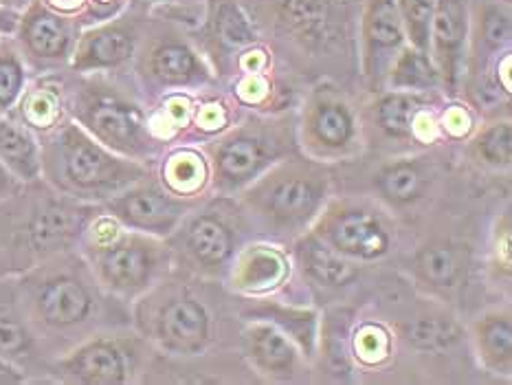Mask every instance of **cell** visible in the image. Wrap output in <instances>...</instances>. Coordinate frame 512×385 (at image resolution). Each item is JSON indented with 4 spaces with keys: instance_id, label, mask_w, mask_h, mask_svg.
<instances>
[{
    "instance_id": "cell-3",
    "label": "cell",
    "mask_w": 512,
    "mask_h": 385,
    "mask_svg": "<svg viewBox=\"0 0 512 385\" xmlns=\"http://www.w3.org/2000/svg\"><path fill=\"white\" fill-rule=\"evenodd\" d=\"M163 256L159 242L141 234H113L88 249L99 284L126 297L148 289L161 271Z\"/></svg>"
},
{
    "instance_id": "cell-31",
    "label": "cell",
    "mask_w": 512,
    "mask_h": 385,
    "mask_svg": "<svg viewBox=\"0 0 512 385\" xmlns=\"http://www.w3.org/2000/svg\"><path fill=\"white\" fill-rule=\"evenodd\" d=\"M25 84V71L11 51L0 53V110H7L16 104Z\"/></svg>"
},
{
    "instance_id": "cell-32",
    "label": "cell",
    "mask_w": 512,
    "mask_h": 385,
    "mask_svg": "<svg viewBox=\"0 0 512 385\" xmlns=\"http://www.w3.org/2000/svg\"><path fill=\"white\" fill-rule=\"evenodd\" d=\"M486 36L493 42H502L508 38V20L499 14L488 16L486 20Z\"/></svg>"
},
{
    "instance_id": "cell-11",
    "label": "cell",
    "mask_w": 512,
    "mask_h": 385,
    "mask_svg": "<svg viewBox=\"0 0 512 385\" xmlns=\"http://www.w3.org/2000/svg\"><path fill=\"white\" fill-rule=\"evenodd\" d=\"M304 139L319 154H343L356 139L350 106L337 95H315L304 115Z\"/></svg>"
},
{
    "instance_id": "cell-16",
    "label": "cell",
    "mask_w": 512,
    "mask_h": 385,
    "mask_svg": "<svg viewBox=\"0 0 512 385\" xmlns=\"http://www.w3.org/2000/svg\"><path fill=\"white\" fill-rule=\"evenodd\" d=\"M22 42L33 58L58 60L69 51L71 36L66 22L42 5H33L22 20Z\"/></svg>"
},
{
    "instance_id": "cell-17",
    "label": "cell",
    "mask_w": 512,
    "mask_h": 385,
    "mask_svg": "<svg viewBox=\"0 0 512 385\" xmlns=\"http://www.w3.org/2000/svg\"><path fill=\"white\" fill-rule=\"evenodd\" d=\"M475 346L488 370L510 372L512 366V324L508 313H488L475 322Z\"/></svg>"
},
{
    "instance_id": "cell-7",
    "label": "cell",
    "mask_w": 512,
    "mask_h": 385,
    "mask_svg": "<svg viewBox=\"0 0 512 385\" xmlns=\"http://www.w3.org/2000/svg\"><path fill=\"white\" fill-rule=\"evenodd\" d=\"M317 238L328 242L332 251L341 253V256L359 260L383 258L392 245V234H389L383 218L372 209L352 203L332 205L321 216Z\"/></svg>"
},
{
    "instance_id": "cell-6",
    "label": "cell",
    "mask_w": 512,
    "mask_h": 385,
    "mask_svg": "<svg viewBox=\"0 0 512 385\" xmlns=\"http://www.w3.org/2000/svg\"><path fill=\"white\" fill-rule=\"evenodd\" d=\"M286 137L269 126H240L211 146L214 179L222 190H236L258 179L284 154Z\"/></svg>"
},
{
    "instance_id": "cell-1",
    "label": "cell",
    "mask_w": 512,
    "mask_h": 385,
    "mask_svg": "<svg viewBox=\"0 0 512 385\" xmlns=\"http://www.w3.org/2000/svg\"><path fill=\"white\" fill-rule=\"evenodd\" d=\"M44 170L51 183L73 196H115L146 179V168L115 157L80 126L66 124L44 148Z\"/></svg>"
},
{
    "instance_id": "cell-15",
    "label": "cell",
    "mask_w": 512,
    "mask_h": 385,
    "mask_svg": "<svg viewBox=\"0 0 512 385\" xmlns=\"http://www.w3.org/2000/svg\"><path fill=\"white\" fill-rule=\"evenodd\" d=\"M185 249L198 267H222L233 253V234L220 218L203 214L185 229Z\"/></svg>"
},
{
    "instance_id": "cell-23",
    "label": "cell",
    "mask_w": 512,
    "mask_h": 385,
    "mask_svg": "<svg viewBox=\"0 0 512 385\" xmlns=\"http://www.w3.org/2000/svg\"><path fill=\"white\" fill-rule=\"evenodd\" d=\"M440 82L438 66L429 60V51L416 47L400 49L389 69V84L405 91H427Z\"/></svg>"
},
{
    "instance_id": "cell-21",
    "label": "cell",
    "mask_w": 512,
    "mask_h": 385,
    "mask_svg": "<svg viewBox=\"0 0 512 385\" xmlns=\"http://www.w3.org/2000/svg\"><path fill=\"white\" fill-rule=\"evenodd\" d=\"M284 275L286 262L280 253L266 247H253L238 262L236 286L244 291H264L280 284Z\"/></svg>"
},
{
    "instance_id": "cell-34",
    "label": "cell",
    "mask_w": 512,
    "mask_h": 385,
    "mask_svg": "<svg viewBox=\"0 0 512 385\" xmlns=\"http://www.w3.org/2000/svg\"><path fill=\"white\" fill-rule=\"evenodd\" d=\"M16 381H20L18 374L3 368V363H0V383H16Z\"/></svg>"
},
{
    "instance_id": "cell-25",
    "label": "cell",
    "mask_w": 512,
    "mask_h": 385,
    "mask_svg": "<svg viewBox=\"0 0 512 385\" xmlns=\"http://www.w3.org/2000/svg\"><path fill=\"white\" fill-rule=\"evenodd\" d=\"M299 253H302V260L306 264L308 273L321 284L343 286L356 278V271L352 264L345 262L341 258V253L337 256L335 251L328 249L319 238L306 240V245L299 249Z\"/></svg>"
},
{
    "instance_id": "cell-2",
    "label": "cell",
    "mask_w": 512,
    "mask_h": 385,
    "mask_svg": "<svg viewBox=\"0 0 512 385\" xmlns=\"http://www.w3.org/2000/svg\"><path fill=\"white\" fill-rule=\"evenodd\" d=\"M328 192L326 172L310 163L288 161L255 183L247 192L251 212L275 229L302 227L313 218Z\"/></svg>"
},
{
    "instance_id": "cell-30",
    "label": "cell",
    "mask_w": 512,
    "mask_h": 385,
    "mask_svg": "<svg viewBox=\"0 0 512 385\" xmlns=\"http://www.w3.org/2000/svg\"><path fill=\"white\" fill-rule=\"evenodd\" d=\"M33 346V337L22 317L7 304H0V357H25Z\"/></svg>"
},
{
    "instance_id": "cell-28",
    "label": "cell",
    "mask_w": 512,
    "mask_h": 385,
    "mask_svg": "<svg viewBox=\"0 0 512 385\" xmlns=\"http://www.w3.org/2000/svg\"><path fill=\"white\" fill-rule=\"evenodd\" d=\"M475 157L493 168H508L512 161V135L508 121L484 128L473 141Z\"/></svg>"
},
{
    "instance_id": "cell-12",
    "label": "cell",
    "mask_w": 512,
    "mask_h": 385,
    "mask_svg": "<svg viewBox=\"0 0 512 385\" xmlns=\"http://www.w3.org/2000/svg\"><path fill=\"white\" fill-rule=\"evenodd\" d=\"M62 377L88 385H117L128 381V352L117 341L93 339L58 363Z\"/></svg>"
},
{
    "instance_id": "cell-29",
    "label": "cell",
    "mask_w": 512,
    "mask_h": 385,
    "mask_svg": "<svg viewBox=\"0 0 512 385\" xmlns=\"http://www.w3.org/2000/svg\"><path fill=\"white\" fill-rule=\"evenodd\" d=\"M396 7L411 47L429 51V31L436 0H396Z\"/></svg>"
},
{
    "instance_id": "cell-24",
    "label": "cell",
    "mask_w": 512,
    "mask_h": 385,
    "mask_svg": "<svg viewBox=\"0 0 512 385\" xmlns=\"http://www.w3.org/2000/svg\"><path fill=\"white\" fill-rule=\"evenodd\" d=\"M80 227V216L75 209L51 205L33 218L29 227V238L38 249H55L62 247L66 240L73 238L75 229Z\"/></svg>"
},
{
    "instance_id": "cell-26",
    "label": "cell",
    "mask_w": 512,
    "mask_h": 385,
    "mask_svg": "<svg viewBox=\"0 0 512 385\" xmlns=\"http://www.w3.org/2000/svg\"><path fill=\"white\" fill-rule=\"evenodd\" d=\"M425 172L414 161H398L378 174V190L394 205H407L425 192Z\"/></svg>"
},
{
    "instance_id": "cell-4",
    "label": "cell",
    "mask_w": 512,
    "mask_h": 385,
    "mask_svg": "<svg viewBox=\"0 0 512 385\" xmlns=\"http://www.w3.org/2000/svg\"><path fill=\"white\" fill-rule=\"evenodd\" d=\"M27 308L38 324L51 330L82 326L95 313L93 286L75 269H42L25 282Z\"/></svg>"
},
{
    "instance_id": "cell-5",
    "label": "cell",
    "mask_w": 512,
    "mask_h": 385,
    "mask_svg": "<svg viewBox=\"0 0 512 385\" xmlns=\"http://www.w3.org/2000/svg\"><path fill=\"white\" fill-rule=\"evenodd\" d=\"M75 115L106 148L128 157H143L152 150V139L139 110L108 88H86L75 99Z\"/></svg>"
},
{
    "instance_id": "cell-14",
    "label": "cell",
    "mask_w": 512,
    "mask_h": 385,
    "mask_svg": "<svg viewBox=\"0 0 512 385\" xmlns=\"http://www.w3.org/2000/svg\"><path fill=\"white\" fill-rule=\"evenodd\" d=\"M132 51H135L132 31L121 25H108L86 33L75 51L73 64L80 71L106 69V66H115L128 60Z\"/></svg>"
},
{
    "instance_id": "cell-35",
    "label": "cell",
    "mask_w": 512,
    "mask_h": 385,
    "mask_svg": "<svg viewBox=\"0 0 512 385\" xmlns=\"http://www.w3.org/2000/svg\"><path fill=\"white\" fill-rule=\"evenodd\" d=\"M51 3L55 5V7H62V9H71V7H75V5H80L82 0H51Z\"/></svg>"
},
{
    "instance_id": "cell-9",
    "label": "cell",
    "mask_w": 512,
    "mask_h": 385,
    "mask_svg": "<svg viewBox=\"0 0 512 385\" xmlns=\"http://www.w3.org/2000/svg\"><path fill=\"white\" fill-rule=\"evenodd\" d=\"M192 203L163 192L159 185L141 183L126 187L124 192L110 198L106 209L119 223L146 234L165 236L181 223Z\"/></svg>"
},
{
    "instance_id": "cell-27",
    "label": "cell",
    "mask_w": 512,
    "mask_h": 385,
    "mask_svg": "<svg viewBox=\"0 0 512 385\" xmlns=\"http://www.w3.org/2000/svg\"><path fill=\"white\" fill-rule=\"evenodd\" d=\"M418 273L433 286H453L462 273V260L447 242H433L418 253Z\"/></svg>"
},
{
    "instance_id": "cell-22",
    "label": "cell",
    "mask_w": 512,
    "mask_h": 385,
    "mask_svg": "<svg viewBox=\"0 0 512 385\" xmlns=\"http://www.w3.org/2000/svg\"><path fill=\"white\" fill-rule=\"evenodd\" d=\"M150 69L165 84H187L200 77L203 66L192 49L181 42H165L150 55Z\"/></svg>"
},
{
    "instance_id": "cell-19",
    "label": "cell",
    "mask_w": 512,
    "mask_h": 385,
    "mask_svg": "<svg viewBox=\"0 0 512 385\" xmlns=\"http://www.w3.org/2000/svg\"><path fill=\"white\" fill-rule=\"evenodd\" d=\"M0 161L25 181H33L42 170L36 143L25 130L3 117H0Z\"/></svg>"
},
{
    "instance_id": "cell-8",
    "label": "cell",
    "mask_w": 512,
    "mask_h": 385,
    "mask_svg": "<svg viewBox=\"0 0 512 385\" xmlns=\"http://www.w3.org/2000/svg\"><path fill=\"white\" fill-rule=\"evenodd\" d=\"M143 330L163 348L181 355H192L207 344L209 315L203 304L189 295H168L152 304L148 319H141Z\"/></svg>"
},
{
    "instance_id": "cell-18",
    "label": "cell",
    "mask_w": 512,
    "mask_h": 385,
    "mask_svg": "<svg viewBox=\"0 0 512 385\" xmlns=\"http://www.w3.org/2000/svg\"><path fill=\"white\" fill-rule=\"evenodd\" d=\"M249 355L255 366L269 374H291L295 370V348L288 337L273 326H253L247 335Z\"/></svg>"
},
{
    "instance_id": "cell-33",
    "label": "cell",
    "mask_w": 512,
    "mask_h": 385,
    "mask_svg": "<svg viewBox=\"0 0 512 385\" xmlns=\"http://www.w3.org/2000/svg\"><path fill=\"white\" fill-rule=\"evenodd\" d=\"M18 190V183L14 179V174L7 168V165L0 161V198H9L14 196Z\"/></svg>"
},
{
    "instance_id": "cell-20",
    "label": "cell",
    "mask_w": 512,
    "mask_h": 385,
    "mask_svg": "<svg viewBox=\"0 0 512 385\" xmlns=\"http://www.w3.org/2000/svg\"><path fill=\"white\" fill-rule=\"evenodd\" d=\"M422 99L411 93H392L378 99L372 106L374 124L385 137L403 141L409 139L414 132V121L420 113Z\"/></svg>"
},
{
    "instance_id": "cell-10",
    "label": "cell",
    "mask_w": 512,
    "mask_h": 385,
    "mask_svg": "<svg viewBox=\"0 0 512 385\" xmlns=\"http://www.w3.org/2000/svg\"><path fill=\"white\" fill-rule=\"evenodd\" d=\"M405 27L396 0H367L363 16V66L367 77H383L403 49Z\"/></svg>"
},
{
    "instance_id": "cell-13",
    "label": "cell",
    "mask_w": 512,
    "mask_h": 385,
    "mask_svg": "<svg viewBox=\"0 0 512 385\" xmlns=\"http://www.w3.org/2000/svg\"><path fill=\"white\" fill-rule=\"evenodd\" d=\"M466 29H469L466 0H436L429 31V47L433 44L438 71L449 84H453L455 77H458V66L466 42Z\"/></svg>"
}]
</instances>
